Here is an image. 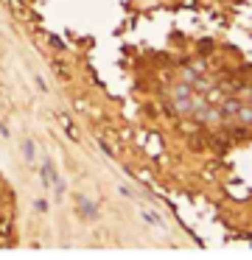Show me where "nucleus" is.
I'll use <instances>...</instances> for the list:
<instances>
[{"mask_svg": "<svg viewBox=\"0 0 252 260\" xmlns=\"http://www.w3.org/2000/svg\"><path fill=\"white\" fill-rule=\"evenodd\" d=\"M25 157L34 159V143H25Z\"/></svg>", "mask_w": 252, "mask_h": 260, "instance_id": "1", "label": "nucleus"}]
</instances>
